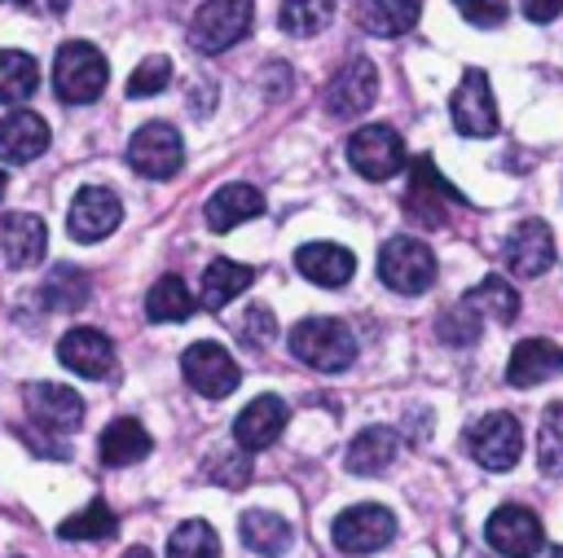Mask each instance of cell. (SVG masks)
<instances>
[{"instance_id": "obj_1", "label": "cell", "mask_w": 563, "mask_h": 558, "mask_svg": "<svg viewBox=\"0 0 563 558\" xmlns=\"http://www.w3.org/2000/svg\"><path fill=\"white\" fill-rule=\"evenodd\" d=\"M106 79H110V66L101 57L97 44L88 40H66L53 57V92L66 101V105H88L106 92Z\"/></svg>"}, {"instance_id": "obj_2", "label": "cell", "mask_w": 563, "mask_h": 558, "mask_svg": "<svg viewBox=\"0 0 563 558\" xmlns=\"http://www.w3.org/2000/svg\"><path fill=\"white\" fill-rule=\"evenodd\" d=\"M290 356L303 360L308 369H321V373H339L356 360V338L343 321L334 316H308L290 330Z\"/></svg>"}, {"instance_id": "obj_3", "label": "cell", "mask_w": 563, "mask_h": 558, "mask_svg": "<svg viewBox=\"0 0 563 558\" xmlns=\"http://www.w3.org/2000/svg\"><path fill=\"white\" fill-rule=\"evenodd\" d=\"M378 277L396 294H422L435 281V255H431V246L422 237H405L400 233V237L383 242V250H378Z\"/></svg>"}, {"instance_id": "obj_4", "label": "cell", "mask_w": 563, "mask_h": 558, "mask_svg": "<svg viewBox=\"0 0 563 558\" xmlns=\"http://www.w3.org/2000/svg\"><path fill=\"white\" fill-rule=\"evenodd\" d=\"M251 18H255V0H207L189 22V48L224 53L238 40H246Z\"/></svg>"}, {"instance_id": "obj_5", "label": "cell", "mask_w": 563, "mask_h": 558, "mask_svg": "<svg viewBox=\"0 0 563 558\" xmlns=\"http://www.w3.org/2000/svg\"><path fill=\"white\" fill-rule=\"evenodd\" d=\"M128 167L145 180H172L185 167V141L172 123H145L128 141Z\"/></svg>"}, {"instance_id": "obj_6", "label": "cell", "mask_w": 563, "mask_h": 558, "mask_svg": "<svg viewBox=\"0 0 563 558\" xmlns=\"http://www.w3.org/2000/svg\"><path fill=\"white\" fill-rule=\"evenodd\" d=\"M347 163L365 180H391L405 167V141L387 123H365L347 136Z\"/></svg>"}, {"instance_id": "obj_7", "label": "cell", "mask_w": 563, "mask_h": 558, "mask_svg": "<svg viewBox=\"0 0 563 558\" xmlns=\"http://www.w3.org/2000/svg\"><path fill=\"white\" fill-rule=\"evenodd\" d=\"M330 536H334V545L343 554H378V549H387L396 540V514L387 505H374V501L347 505L334 518Z\"/></svg>"}, {"instance_id": "obj_8", "label": "cell", "mask_w": 563, "mask_h": 558, "mask_svg": "<svg viewBox=\"0 0 563 558\" xmlns=\"http://www.w3.org/2000/svg\"><path fill=\"white\" fill-rule=\"evenodd\" d=\"M444 202H462V193L435 171V163H431L427 154H418V158L409 163V189H405V198H400L405 215H409L413 224H422V228H440V224H444Z\"/></svg>"}, {"instance_id": "obj_9", "label": "cell", "mask_w": 563, "mask_h": 558, "mask_svg": "<svg viewBox=\"0 0 563 558\" xmlns=\"http://www.w3.org/2000/svg\"><path fill=\"white\" fill-rule=\"evenodd\" d=\"M180 373H185V382H189L198 395H207V400H220V395H229V391L242 382V369H238V360L229 356V347H220V343H211V338L185 347Z\"/></svg>"}, {"instance_id": "obj_10", "label": "cell", "mask_w": 563, "mask_h": 558, "mask_svg": "<svg viewBox=\"0 0 563 558\" xmlns=\"http://www.w3.org/2000/svg\"><path fill=\"white\" fill-rule=\"evenodd\" d=\"M466 448H471V457H475L484 470H510V466L523 457L519 417H510V413H484V417L471 426Z\"/></svg>"}, {"instance_id": "obj_11", "label": "cell", "mask_w": 563, "mask_h": 558, "mask_svg": "<svg viewBox=\"0 0 563 558\" xmlns=\"http://www.w3.org/2000/svg\"><path fill=\"white\" fill-rule=\"evenodd\" d=\"M484 540L501 558H537L545 545V532L528 505H497L484 523Z\"/></svg>"}, {"instance_id": "obj_12", "label": "cell", "mask_w": 563, "mask_h": 558, "mask_svg": "<svg viewBox=\"0 0 563 558\" xmlns=\"http://www.w3.org/2000/svg\"><path fill=\"white\" fill-rule=\"evenodd\" d=\"M374 97H378V70H374L369 57H347V62L330 75V83H325V110H330L334 119H356V114H365V110L374 105Z\"/></svg>"}, {"instance_id": "obj_13", "label": "cell", "mask_w": 563, "mask_h": 558, "mask_svg": "<svg viewBox=\"0 0 563 558\" xmlns=\"http://www.w3.org/2000/svg\"><path fill=\"white\" fill-rule=\"evenodd\" d=\"M449 114H453V127L462 136L484 141V136L497 132V101H493V88H488L484 70H466L462 75V83L449 97Z\"/></svg>"}, {"instance_id": "obj_14", "label": "cell", "mask_w": 563, "mask_h": 558, "mask_svg": "<svg viewBox=\"0 0 563 558\" xmlns=\"http://www.w3.org/2000/svg\"><path fill=\"white\" fill-rule=\"evenodd\" d=\"M119 220H123V202L106 185H84L66 211V228L75 242H101L119 228Z\"/></svg>"}, {"instance_id": "obj_15", "label": "cell", "mask_w": 563, "mask_h": 558, "mask_svg": "<svg viewBox=\"0 0 563 558\" xmlns=\"http://www.w3.org/2000/svg\"><path fill=\"white\" fill-rule=\"evenodd\" d=\"M506 268L515 272V277H541V272H550V264H554V233H550V224L545 220H523V224H515L510 228V237H506Z\"/></svg>"}, {"instance_id": "obj_16", "label": "cell", "mask_w": 563, "mask_h": 558, "mask_svg": "<svg viewBox=\"0 0 563 558\" xmlns=\"http://www.w3.org/2000/svg\"><path fill=\"white\" fill-rule=\"evenodd\" d=\"M57 360L79 378H106L114 369V343L92 325H75V330L62 334Z\"/></svg>"}, {"instance_id": "obj_17", "label": "cell", "mask_w": 563, "mask_h": 558, "mask_svg": "<svg viewBox=\"0 0 563 558\" xmlns=\"http://www.w3.org/2000/svg\"><path fill=\"white\" fill-rule=\"evenodd\" d=\"M26 413L40 431H75L84 422V400L79 391L62 387V382H31L26 387Z\"/></svg>"}, {"instance_id": "obj_18", "label": "cell", "mask_w": 563, "mask_h": 558, "mask_svg": "<svg viewBox=\"0 0 563 558\" xmlns=\"http://www.w3.org/2000/svg\"><path fill=\"white\" fill-rule=\"evenodd\" d=\"M48 250V228L31 211H13L0 220V259L9 268H35Z\"/></svg>"}, {"instance_id": "obj_19", "label": "cell", "mask_w": 563, "mask_h": 558, "mask_svg": "<svg viewBox=\"0 0 563 558\" xmlns=\"http://www.w3.org/2000/svg\"><path fill=\"white\" fill-rule=\"evenodd\" d=\"M282 431H286V400H282V395H255V400L238 413V422H233V444L246 448V453H260V448H268Z\"/></svg>"}, {"instance_id": "obj_20", "label": "cell", "mask_w": 563, "mask_h": 558, "mask_svg": "<svg viewBox=\"0 0 563 558\" xmlns=\"http://www.w3.org/2000/svg\"><path fill=\"white\" fill-rule=\"evenodd\" d=\"M295 268L299 277H308L312 286H325V290H339L352 281L356 272V255L347 246H334V242H308L295 250Z\"/></svg>"}, {"instance_id": "obj_21", "label": "cell", "mask_w": 563, "mask_h": 558, "mask_svg": "<svg viewBox=\"0 0 563 558\" xmlns=\"http://www.w3.org/2000/svg\"><path fill=\"white\" fill-rule=\"evenodd\" d=\"M563 373V347L550 338H523L510 360H506V382L510 387H537Z\"/></svg>"}, {"instance_id": "obj_22", "label": "cell", "mask_w": 563, "mask_h": 558, "mask_svg": "<svg viewBox=\"0 0 563 558\" xmlns=\"http://www.w3.org/2000/svg\"><path fill=\"white\" fill-rule=\"evenodd\" d=\"M48 149V123L35 110H9L0 119V158L4 163H31Z\"/></svg>"}, {"instance_id": "obj_23", "label": "cell", "mask_w": 563, "mask_h": 558, "mask_svg": "<svg viewBox=\"0 0 563 558\" xmlns=\"http://www.w3.org/2000/svg\"><path fill=\"white\" fill-rule=\"evenodd\" d=\"M260 211H264V193H260L255 185H220V189L207 198V207H202L207 228H216V233H229V228H238L242 220H255Z\"/></svg>"}, {"instance_id": "obj_24", "label": "cell", "mask_w": 563, "mask_h": 558, "mask_svg": "<svg viewBox=\"0 0 563 558\" xmlns=\"http://www.w3.org/2000/svg\"><path fill=\"white\" fill-rule=\"evenodd\" d=\"M238 536H242V545H246L251 554H260V558H282V554L290 549V540H295V527H290L282 514H273V510H246V514L238 518Z\"/></svg>"}, {"instance_id": "obj_25", "label": "cell", "mask_w": 563, "mask_h": 558, "mask_svg": "<svg viewBox=\"0 0 563 558\" xmlns=\"http://www.w3.org/2000/svg\"><path fill=\"white\" fill-rule=\"evenodd\" d=\"M400 457V435L391 426H365L347 444V470L352 475H383Z\"/></svg>"}, {"instance_id": "obj_26", "label": "cell", "mask_w": 563, "mask_h": 558, "mask_svg": "<svg viewBox=\"0 0 563 558\" xmlns=\"http://www.w3.org/2000/svg\"><path fill=\"white\" fill-rule=\"evenodd\" d=\"M150 448H154V439L136 417H114L97 439V453L106 466H132V461L150 457Z\"/></svg>"}, {"instance_id": "obj_27", "label": "cell", "mask_w": 563, "mask_h": 558, "mask_svg": "<svg viewBox=\"0 0 563 558\" xmlns=\"http://www.w3.org/2000/svg\"><path fill=\"white\" fill-rule=\"evenodd\" d=\"M251 281H255V272L246 264H238V259H211L207 272H202V286H198V303L211 308V312H220L229 299L246 294Z\"/></svg>"}, {"instance_id": "obj_28", "label": "cell", "mask_w": 563, "mask_h": 558, "mask_svg": "<svg viewBox=\"0 0 563 558\" xmlns=\"http://www.w3.org/2000/svg\"><path fill=\"white\" fill-rule=\"evenodd\" d=\"M88 299H92V281H88V272L75 268V264H53V272H48L44 286H40V303H44L48 312H75V308H84Z\"/></svg>"}, {"instance_id": "obj_29", "label": "cell", "mask_w": 563, "mask_h": 558, "mask_svg": "<svg viewBox=\"0 0 563 558\" xmlns=\"http://www.w3.org/2000/svg\"><path fill=\"white\" fill-rule=\"evenodd\" d=\"M418 18H422V0H365L361 4V26L369 35H383V40L413 31Z\"/></svg>"}, {"instance_id": "obj_30", "label": "cell", "mask_w": 563, "mask_h": 558, "mask_svg": "<svg viewBox=\"0 0 563 558\" xmlns=\"http://www.w3.org/2000/svg\"><path fill=\"white\" fill-rule=\"evenodd\" d=\"M479 316H488V321H497V325H510L515 316H519V290L501 277V272H488L479 286H471L466 294H462Z\"/></svg>"}, {"instance_id": "obj_31", "label": "cell", "mask_w": 563, "mask_h": 558, "mask_svg": "<svg viewBox=\"0 0 563 558\" xmlns=\"http://www.w3.org/2000/svg\"><path fill=\"white\" fill-rule=\"evenodd\" d=\"M40 88V66L31 53L22 48H4L0 53V105H22L31 92Z\"/></svg>"}, {"instance_id": "obj_32", "label": "cell", "mask_w": 563, "mask_h": 558, "mask_svg": "<svg viewBox=\"0 0 563 558\" xmlns=\"http://www.w3.org/2000/svg\"><path fill=\"white\" fill-rule=\"evenodd\" d=\"M189 312H194V294L176 272H167L150 286V294H145V316L150 321H158V325L163 321H185Z\"/></svg>"}, {"instance_id": "obj_33", "label": "cell", "mask_w": 563, "mask_h": 558, "mask_svg": "<svg viewBox=\"0 0 563 558\" xmlns=\"http://www.w3.org/2000/svg\"><path fill=\"white\" fill-rule=\"evenodd\" d=\"M114 532H119V518H114V510L106 501H88L84 510L66 514L57 523V536L62 540H110Z\"/></svg>"}, {"instance_id": "obj_34", "label": "cell", "mask_w": 563, "mask_h": 558, "mask_svg": "<svg viewBox=\"0 0 563 558\" xmlns=\"http://www.w3.org/2000/svg\"><path fill=\"white\" fill-rule=\"evenodd\" d=\"M167 558H220L216 527L207 518H185L167 540Z\"/></svg>"}, {"instance_id": "obj_35", "label": "cell", "mask_w": 563, "mask_h": 558, "mask_svg": "<svg viewBox=\"0 0 563 558\" xmlns=\"http://www.w3.org/2000/svg\"><path fill=\"white\" fill-rule=\"evenodd\" d=\"M334 18V0H282V31L286 35H321Z\"/></svg>"}, {"instance_id": "obj_36", "label": "cell", "mask_w": 563, "mask_h": 558, "mask_svg": "<svg viewBox=\"0 0 563 558\" xmlns=\"http://www.w3.org/2000/svg\"><path fill=\"white\" fill-rule=\"evenodd\" d=\"M537 461L545 475H563V404H550L541 413V431H537Z\"/></svg>"}, {"instance_id": "obj_37", "label": "cell", "mask_w": 563, "mask_h": 558, "mask_svg": "<svg viewBox=\"0 0 563 558\" xmlns=\"http://www.w3.org/2000/svg\"><path fill=\"white\" fill-rule=\"evenodd\" d=\"M207 479L220 488H246L251 483V453L246 448H216L207 457Z\"/></svg>"}, {"instance_id": "obj_38", "label": "cell", "mask_w": 563, "mask_h": 558, "mask_svg": "<svg viewBox=\"0 0 563 558\" xmlns=\"http://www.w3.org/2000/svg\"><path fill=\"white\" fill-rule=\"evenodd\" d=\"M172 83V57H163V53H150L132 75H128V97H158L163 88Z\"/></svg>"}, {"instance_id": "obj_39", "label": "cell", "mask_w": 563, "mask_h": 558, "mask_svg": "<svg viewBox=\"0 0 563 558\" xmlns=\"http://www.w3.org/2000/svg\"><path fill=\"white\" fill-rule=\"evenodd\" d=\"M435 334H440V343H449V347H466V343L479 338V312L462 299L457 308H449V312L435 321Z\"/></svg>"}, {"instance_id": "obj_40", "label": "cell", "mask_w": 563, "mask_h": 558, "mask_svg": "<svg viewBox=\"0 0 563 558\" xmlns=\"http://www.w3.org/2000/svg\"><path fill=\"white\" fill-rule=\"evenodd\" d=\"M273 334H277V316H273V308L251 303L246 316H242V343H246V347H268Z\"/></svg>"}, {"instance_id": "obj_41", "label": "cell", "mask_w": 563, "mask_h": 558, "mask_svg": "<svg viewBox=\"0 0 563 558\" xmlns=\"http://www.w3.org/2000/svg\"><path fill=\"white\" fill-rule=\"evenodd\" d=\"M457 4V13L466 18V22H475V26H501L506 22V13H510V4L506 0H453Z\"/></svg>"}, {"instance_id": "obj_42", "label": "cell", "mask_w": 563, "mask_h": 558, "mask_svg": "<svg viewBox=\"0 0 563 558\" xmlns=\"http://www.w3.org/2000/svg\"><path fill=\"white\" fill-rule=\"evenodd\" d=\"M260 83H264V97L282 101V97L290 92V66H286V62H273V66L260 75Z\"/></svg>"}, {"instance_id": "obj_43", "label": "cell", "mask_w": 563, "mask_h": 558, "mask_svg": "<svg viewBox=\"0 0 563 558\" xmlns=\"http://www.w3.org/2000/svg\"><path fill=\"white\" fill-rule=\"evenodd\" d=\"M519 9L528 22H554L563 13V0H519Z\"/></svg>"}, {"instance_id": "obj_44", "label": "cell", "mask_w": 563, "mask_h": 558, "mask_svg": "<svg viewBox=\"0 0 563 558\" xmlns=\"http://www.w3.org/2000/svg\"><path fill=\"white\" fill-rule=\"evenodd\" d=\"M123 558H154L145 545H132V549H123Z\"/></svg>"}, {"instance_id": "obj_45", "label": "cell", "mask_w": 563, "mask_h": 558, "mask_svg": "<svg viewBox=\"0 0 563 558\" xmlns=\"http://www.w3.org/2000/svg\"><path fill=\"white\" fill-rule=\"evenodd\" d=\"M4 189H9V180H4V171H0V198H4Z\"/></svg>"}, {"instance_id": "obj_46", "label": "cell", "mask_w": 563, "mask_h": 558, "mask_svg": "<svg viewBox=\"0 0 563 558\" xmlns=\"http://www.w3.org/2000/svg\"><path fill=\"white\" fill-rule=\"evenodd\" d=\"M0 4H31V0H0Z\"/></svg>"}]
</instances>
